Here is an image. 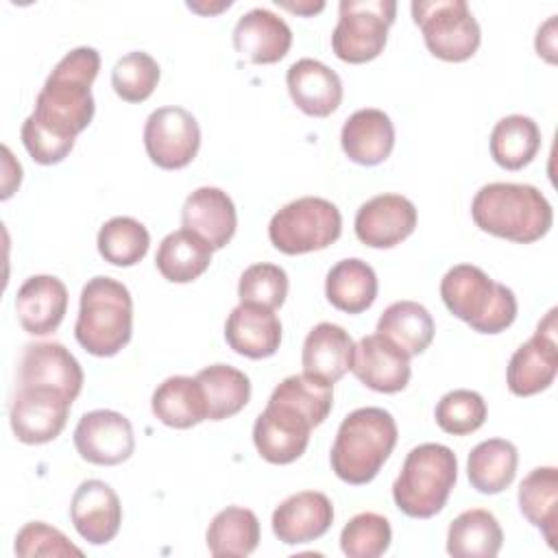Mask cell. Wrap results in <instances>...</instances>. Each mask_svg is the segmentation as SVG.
<instances>
[{
  "label": "cell",
  "instance_id": "cell-39",
  "mask_svg": "<svg viewBox=\"0 0 558 558\" xmlns=\"http://www.w3.org/2000/svg\"><path fill=\"white\" fill-rule=\"evenodd\" d=\"M392 530L386 517L360 512L340 532L342 554L349 558H377L390 547Z\"/></svg>",
  "mask_w": 558,
  "mask_h": 558
},
{
  "label": "cell",
  "instance_id": "cell-33",
  "mask_svg": "<svg viewBox=\"0 0 558 558\" xmlns=\"http://www.w3.org/2000/svg\"><path fill=\"white\" fill-rule=\"evenodd\" d=\"M207 549L216 558H242L259 545V521L253 510L229 506L220 510L205 534Z\"/></svg>",
  "mask_w": 558,
  "mask_h": 558
},
{
  "label": "cell",
  "instance_id": "cell-4",
  "mask_svg": "<svg viewBox=\"0 0 558 558\" xmlns=\"http://www.w3.org/2000/svg\"><path fill=\"white\" fill-rule=\"evenodd\" d=\"M133 333V299L124 283L94 277L81 290L74 325L76 342L92 355L109 357L129 344Z\"/></svg>",
  "mask_w": 558,
  "mask_h": 558
},
{
  "label": "cell",
  "instance_id": "cell-24",
  "mask_svg": "<svg viewBox=\"0 0 558 558\" xmlns=\"http://www.w3.org/2000/svg\"><path fill=\"white\" fill-rule=\"evenodd\" d=\"M227 344L244 357L262 360L277 353L281 342V323L272 310L240 303L225 323Z\"/></svg>",
  "mask_w": 558,
  "mask_h": 558
},
{
  "label": "cell",
  "instance_id": "cell-5",
  "mask_svg": "<svg viewBox=\"0 0 558 558\" xmlns=\"http://www.w3.org/2000/svg\"><path fill=\"white\" fill-rule=\"evenodd\" d=\"M447 310L477 333H499L517 318V296L473 264L449 268L440 281Z\"/></svg>",
  "mask_w": 558,
  "mask_h": 558
},
{
  "label": "cell",
  "instance_id": "cell-35",
  "mask_svg": "<svg viewBox=\"0 0 558 558\" xmlns=\"http://www.w3.org/2000/svg\"><path fill=\"white\" fill-rule=\"evenodd\" d=\"M541 148V129L530 116L501 118L490 133V157L506 170H521Z\"/></svg>",
  "mask_w": 558,
  "mask_h": 558
},
{
  "label": "cell",
  "instance_id": "cell-21",
  "mask_svg": "<svg viewBox=\"0 0 558 558\" xmlns=\"http://www.w3.org/2000/svg\"><path fill=\"white\" fill-rule=\"evenodd\" d=\"M286 85L292 102L312 118H327L342 102L340 76L316 59H299L288 68Z\"/></svg>",
  "mask_w": 558,
  "mask_h": 558
},
{
  "label": "cell",
  "instance_id": "cell-14",
  "mask_svg": "<svg viewBox=\"0 0 558 558\" xmlns=\"http://www.w3.org/2000/svg\"><path fill=\"white\" fill-rule=\"evenodd\" d=\"M78 456L98 466H113L131 458L135 436L131 421L116 410L85 412L74 427Z\"/></svg>",
  "mask_w": 558,
  "mask_h": 558
},
{
  "label": "cell",
  "instance_id": "cell-15",
  "mask_svg": "<svg viewBox=\"0 0 558 558\" xmlns=\"http://www.w3.org/2000/svg\"><path fill=\"white\" fill-rule=\"evenodd\" d=\"M416 207L401 194H379L360 205L355 214V235L371 248H392L412 235Z\"/></svg>",
  "mask_w": 558,
  "mask_h": 558
},
{
  "label": "cell",
  "instance_id": "cell-11",
  "mask_svg": "<svg viewBox=\"0 0 558 558\" xmlns=\"http://www.w3.org/2000/svg\"><path fill=\"white\" fill-rule=\"evenodd\" d=\"M558 373L556 310L538 323L534 336L523 342L510 357L506 371L508 390L517 397H532L547 390Z\"/></svg>",
  "mask_w": 558,
  "mask_h": 558
},
{
  "label": "cell",
  "instance_id": "cell-17",
  "mask_svg": "<svg viewBox=\"0 0 558 558\" xmlns=\"http://www.w3.org/2000/svg\"><path fill=\"white\" fill-rule=\"evenodd\" d=\"M70 519L87 543L105 545L113 541L120 530L122 506L107 482L85 480L72 495Z\"/></svg>",
  "mask_w": 558,
  "mask_h": 558
},
{
  "label": "cell",
  "instance_id": "cell-6",
  "mask_svg": "<svg viewBox=\"0 0 558 558\" xmlns=\"http://www.w3.org/2000/svg\"><path fill=\"white\" fill-rule=\"evenodd\" d=\"M458 458L438 442H423L414 447L392 484V499L397 508L412 519H429L438 514L456 484Z\"/></svg>",
  "mask_w": 558,
  "mask_h": 558
},
{
  "label": "cell",
  "instance_id": "cell-1",
  "mask_svg": "<svg viewBox=\"0 0 558 558\" xmlns=\"http://www.w3.org/2000/svg\"><path fill=\"white\" fill-rule=\"evenodd\" d=\"M98 70V50L81 46L70 50L46 78L33 113L22 124V142L37 161H63L76 135L89 126L96 109L92 83Z\"/></svg>",
  "mask_w": 558,
  "mask_h": 558
},
{
  "label": "cell",
  "instance_id": "cell-38",
  "mask_svg": "<svg viewBox=\"0 0 558 558\" xmlns=\"http://www.w3.org/2000/svg\"><path fill=\"white\" fill-rule=\"evenodd\" d=\"M331 388H333V384H327L318 377L301 373V375H290L283 381H279L275 386V390L270 392V399L283 401V403L296 408L316 427L331 412V405H333Z\"/></svg>",
  "mask_w": 558,
  "mask_h": 558
},
{
  "label": "cell",
  "instance_id": "cell-23",
  "mask_svg": "<svg viewBox=\"0 0 558 558\" xmlns=\"http://www.w3.org/2000/svg\"><path fill=\"white\" fill-rule=\"evenodd\" d=\"M183 229L198 233L211 248H222L231 242L238 214L231 196L220 187H198L194 190L181 209Z\"/></svg>",
  "mask_w": 558,
  "mask_h": 558
},
{
  "label": "cell",
  "instance_id": "cell-42",
  "mask_svg": "<svg viewBox=\"0 0 558 558\" xmlns=\"http://www.w3.org/2000/svg\"><path fill=\"white\" fill-rule=\"evenodd\" d=\"M238 296L240 303L277 310L288 296V275L277 264H253L240 277Z\"/></svg>",
  "mask_w": 558,
  "mask_h": 558
},
{
  "label": "cell",
  "instance_id": "cell-26",
  "mask_svg": "<svg viewBox=\"0 0 558 558\" xmlns=\"http://www.w3.org/2000/svg\"><path fill=\"white\" fill-rule=\"evenodd\" d=\"M353 347L355 344L347 329L333 323H318L303 342V373L327 384H336L351 368Z\"/></svg>",
  "mask_w": 558,
  "mask_h": 558
},
{
  "label": "cell",
  "instance_id": "cell-7",
  "mask_svg": "<svg viewBox=\"0 0 558 558\" xmlns=\"http://www.w3.org/2000/svg\"><path fill=\"white\" fill-rule=\"evenodd\" d=\"M342 233L340 209L320 196H303L283 205L268 225L272 246L286 255L323 251Z\"/></svg>",
  "mask_w": 558,
  "mask_h": 558
},
{
  "label": "cell",
  "instance_id": "cell-27",
  "mask_svg": "<svg viewBox=\"0 0 558 558\" xmlns=\"http://www.w3.org/2000/svg\"><path fill=\"white\" fill-rule=\"evenodd\" d=\"M153 414L168 427L187 429L207 418V403L196 377L174 375L163 379L150 399Z\"/></svg>",
  "mask_w": 558,
  "mask_h": 558
},
{
  "label": "cell",
  "instance_id": "cell-8",
  "mask_svg": "<svg viewBox=\"0 0 558 558\" xmlns=\"http://www.w3.org/2000/svg\"><path fill=\"white\" fill-rule=\"evenodd\" d=\"M410 9L434 57L458 63L477 52L482 33L464 0H414Z\"/></svg>",
  "mask_w": 558,
  "mask_h": 558
},
{
  "label": "cell",
  "instance_id": "cell-29",
  "mask_svg": "<svg viewBox=\"0 0 558 558\" xmlns=\"http://www.w3.org/2000/svg\"><path fill=\"white\" fill-rule=\"evenodd\" d=\"M327 301L347 314H360L377 299V275L360 257L340 259L325 279Z\"/></svg>",
  "mask_w": 558,
  "mask_h": 558
},
{
  "label": "cell",
  "instance_id": "cell-30",
  "mask_svg": "<svg viewBox=\"0 0 558 558\" xmlns=\"http://www.w3.org/2000/svg\"><path fill=\"white\" fill-rule=\"evenodd\" d=\"M501 543V525L484 508L464 510L451 521L447 532V551L453 558H495Z\"/></svg>",
  "mask_w": 558,
  "mask_h": 558
},
{
  "label": "cell",
  "instance_id": "cell-18",
  "mask_svg": "<svg viewBox=\"0 0 558 558\" xmlns=\"http://www.w3.org/2000/svg\"><path fill=\"white\" fill-rule=\"evenodd\" d=\"M20 386L54 388L74 401L83 388V368L61 342L26 344L20 362Z\"/></svg>",
  "mask_w": 558,
  "mask_h": 558
},
{
  "label": "cell",
  "instance_id": "cell-13",
  "mask_svg": "<svg viewBox=\"0 0 558 558\" xmlns=\"http://www.w3.org/2000/svg\"><path fill=\"white\" fill-rule=\"evenodd\" d=\"M312 423L296 408L270 399L253 425L257 453L270 464H290L301 458L310 442Z\"/></svg>",
  "mask_w": 558,
  "mask_h": 558
},
{
  "label": "cell",
  "instance_id": "cell-10",
  "mask_svg": "<svg viewBox=\"0 0 558 558\" xmlns=\"http://www.w3.org/2000/svg\"><path fill=\"white\" fill-rule=\"evenodd\" d=\"M144 146L155 166L163 170L185 168L201 146L198 122L183 107H159L144 124Z\"/></svg>",
  "mask_w": 558,
  "mask_h": 558
},
{
  "label": "cell",
  "instance_id": "cell-16",
  "mask_svg": "<svg viewBox=\"0 0 558 558\" xmlns=\"http://www.w3.org/2000/svg\"><path fill=\"white\" fill-rule=\"evenodd\" d=\"M351 371L366 388L392 395L410 381V355L386 336L371 333L353 347Z\"/></svg>",
  "mask_w": 558,
  "mask_h": 558
},
{
  "label": "cell",
  "instance_id": "cell-2",
  "mask_svg": "<svg viewBox=\"0 0 558 558\" xmlns=\"http://www.w3.org/2000/svg\"><path fill=\"white\" fill-rule=\"evenodd\" d=\"M471 216L482 231L517 244L541 240L554 222L549 201L527 183H488L480 187L471 203Z\"/></svg>",
  "mask_w": 558,
  "mask_h": 558
},
{
  "label": "cell",
  "instance_id": "cell-40",
  "mask_svg": "<svg viewBox=\"0 0 558 558\" xmlns=\"http://www.w3.org/2000/svg\"><path fill=\"white\" fill-rule=\"evenodd\" d=\"M159 83L157 61L142 50L120 57L111 70L113 92L126 102L146 100Z\"/></svg>",
  "mask_w": 558,
  "mask_h": 558
},
{
  "label": "cell",
  "instance_id": "cell-3",
  "mask_svg": "<svg viewBox=\"0 0 558 558\" xmlns=\"http://www.w3.org/2000/svg\"><path fill=\"white\" fill-rule=\"evenodd\" d=\"M397 423L384 408L349 412L336 434L329 460L333 473L353 486L368 484L397 445Z\"/></svg>",
  "mask_w": 558,
  "mask_h": 558
},
{
  "label": "cell",
  "instance_id": "cell-31",
  "mask_svg": "<svg viewBox=\"0 0 558 558\" xmlns=\"http://www.w3.org/2000/svg\"><path fill=\"white\" fill-rule=\"evenodd\" d=\"M517 464L519 453L510 440L488 438L471 449L466 460V475L477 493L497 495L512 484Z\"/></svg>",
  "mask_w": 558,
  "mask_h": 558
},
{
  "label": "cell",
  "instance_id": "cell-9",
  "mask_svg": "<svg viewBox=\"0 0 558 558\" xmlns=\"http://www.w3.org/2000/svg\"><path fill=\"white\" fill-rule=\"evenodd\" d=\"M397 15L395 0H342L331 50L340 61L366 63L381 54Z\"/></svg>",
  "mask_w": 558,
  "mask_h": 558
},
{
  "label": "cell",
  "instance_id": "cell-12",
  "mask_svg": "<svg viewBox=\"0 0 558 558\" xmlns=\"http://www.w3.org/2000/svg\"><path fill=\"white\" fill-rule=\"evenodd\" d=\"M72 401L54 388L20 386L9 410L15 438L24 445H44L54 440L70 414Z\"/></svg>",
  "mask_w": 558,
  "mask_h": 558
},
{
  "label": "cell",
  "instance_id": "cell-32",
  "mask_svg": "<svg viewBox=\"0 0 558 558\" xmlns=\"http://www.w3.org/2000/svg\"><path fill=\"white\" fill-rule=\"evenodd\" d=\"M434 331L432 314L416 301L390 303L377 320V333L386 336L410 357L423 353L432 344Z\"/></svg>",
  "mask_w": 558,
  "mask_h": 558
},
{
  "label": "cell",
  "instance_id": "cell-44",
  "mask_svg": "<svg viewBox=\"0 0 558 558\" xmlns=\"http://www.w3.org/2000/svg\"><path fill=\"white\" fill-rule=\"evenodd\" d=\"M554 17H556V15H551V17L545 22V26L538 28V35H536V52L543 54L549 63L556 61V59H554V52H556V46H554V41H556V35H554L556 20H554Z\"/></svg>",
  "mask_w": 558,
  "mask_h": 558
},
{
  "label": "cell",
  "instance_id": "cell-20",
  "mask_svg": "<svg viewBox=\"0 0 558 558\" xmlns=\"http://www.w3.org/2000/svg\"><path fill=\"white\" fill-rule=\"evenodd\" d=\"M290 46L292 31L286 20L262 7L240 15L233 28V48L257 65L281 61Z\"/></svg>",
  "mask_w": 558,
  "mask_h": 558
},
{
  "label": "cell",
  "instance_id": "cell-28",
  "mask_svg": "<svg viewBox=\"0 0 558 558\" xmlns=\"http://www.w3.org/2000/svg\"><path fill=\"white\" fill-rule=\"evenodd\" d=\"M211 251L214 248L198 233L179 229L161 240L155 266L163 279L172 283H190L209 268Z\"/></svg>",
  "mask_w": 558,
  "mask_h": 558
},
{
  "label": "cell",
  "instance_id": "cell-34",
  "mask_svg": "<svg viewBox=\"0 0 558 558\" xmlns=\"http://www.w3.org/2000/svg\"><path fill=\"white\" fill-rule=\"evenodd\" d=\"M519 508L523 517L543 532L547 545L556 549L558 525V469L538 466L519 486Z\"/></svg>",
  "mask_w": 558,
  "mask_h": 558
},
{
  "label": "cell",
  "instance_id": "cell-41",
  "mask_svg": "<svg viewBox=\"0 0 558 558\" xmlns=\"http://www.w3.org/2000/svg\"><path fill=\"white\" fill-rule=\"evenodd\" d=\"M486 412V401L480 392L458 388L440 397L434 416L442 432L453 436H466L484 425Z\"/></svg>",
  "mask_w": 558,
  "mask_h": 558
},
{
  "label": "cell",
  "instance_id": "cell-45",
  "mask_svg": "<svg viewBox=\"0 0 558 558\" xmlns=\"http://www.w3.org/2000/svg\"><path fill=\"white\" fill-rule=\"evenodd\" d=\"M275 2L292 13H301V15H314L325 9V2H283V0H275Z\"/></svg>",
  "mask_w": 558,
  "mask_h": 558
},
{
  "label": "cell",
  "instance_id": "cell-37",
  "mask_svg": "<svg viewBox=\"0 0 558 558\" xmlns=\"http://www.w3.org/2000/svg\"><path fill=\"white\" fill-rule=\"evenodd\" d=\"M96 244L105 262L126 268L144 259L150 246V235L140 220L131 216H116L100 227Z\"/></svg>",
  "mask_w": 558,
  "mask_h": 558
},
{
  "label": "cell",
  "instance_id": "cell-43",
  "mask_svg": "<svg viewBox=\"0 0 558 558\" xmlns=\"http://www.w3.org/2000/svg\"><path fill=\"white\" fill-rule=\"evenodd\" d=\"M15 554L20 558H33V556H83V551L70 543V538L44 523V521H31L26 523L17 536H15Z\"/></svg>",
  "mask_w": 558,
  "mask_h": 558
},
{
  "label": "cell",
  "instance_id": "cell-36",
  "mask_svg": "<svg viewBox=\"0 0 558 558\" xmlns=\"http://www.w3.org/2000/svg\"><path fill=\"white\" fill-rule=\"evenodd\" d=\"M207 403V418L222 421L238 414L251 399L248 377L229 364H211L196 373Z\"/></svg>",
  "mask_w": 558,
  "mask_h": 558
},
{
  "label": "cell",
  "instance_id": "cell-22",
  "mask_svg": "<svg viewBox=\"0 0 558 558\" xmlns=\"http://www.w3.org/2000/svg\"><path fill=\"white\" fill-rule=\"evenodd\" d=\"M68 310V288L59 277L33 275L28 277L15 296L17 320L24 331L33 336L52 333Z\"/></svg>",
  "mask_w": 558,
  "mask_h": 558
},
{
  "label": "cell",
  "instance_id": "cell-19",
  "mask_svg": "<svg viewBox=\"0 0 558 558\" xmlns=\"http://www.w3.org/2000/svg\"><path fill=\"white\" fill-rule=\"evenodd\" d=\"M333 521V506L318 490H301L283 499L272 512V532L283 545L320 538Z\"/></svg>",
  "mask_w": 558,
  "mask_h": 558
},
{
  "label": "cell",
  "instance_id": "cell-25",
  "mask_svg": "<svg viewBox=\"0 0 558 558\" xmlns=\"http://www.w3.org/2000/svg\"><path fill=\"white\" fill-rule=\"evenodd\" d=\"M344 155L360 166H377L386 161L395 146V126L381 109H357L340 131Z\"/></svg>",
  "mask_w": 558,
  "mask_h": 558
}]
</instances>
